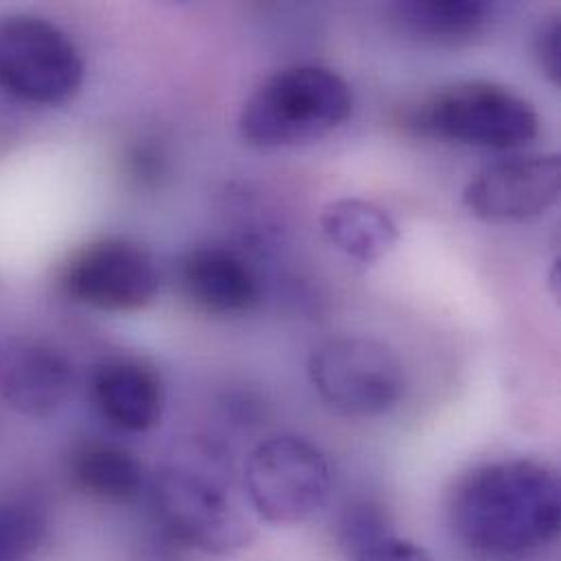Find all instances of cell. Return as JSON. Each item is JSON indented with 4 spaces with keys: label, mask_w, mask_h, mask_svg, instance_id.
<instances>
[{
    "label": "cell",
    "mask_w": 561,
    "mask_h": 561,
    "mask_svg": "<svg viewBox=\"0 0 561 561\" xmlns=\"http://www.w3.org/2000/svg\"><path fill=\"white\" fill-rule=\"evenodd\" d=\"M448 512L455 536L470 551L520 558L558 538L560 479L534 459L492 461L455 485Z\"/></svg>",
    "instance_id": "6da1fadb"
},
{
    "label": "cell",
    "mask_w": 561,
    "mask_h": 561,
    "mask_svg": "<svg viewBox=\"0 0 561 561\" xmlns=\"http://www.w3.org/2000/svg\"><path fill=\"white\" fill-rule=\"evenodd\" d=\"M352 110V88L339 72L323 66H290L250 94L239 114V131L259 149L301 147L341 129Z\"/></svg>",
    "instance_id": "7a4b0ae2"
},
{
    "label": "cell",
    "mask_w": 561,
    "mask_h": 561,
    "mask_svg": "<svg viewBox=\"0 0 561 561\" xmlns=\"http://www.w3.org/2000/svg\"><path fill=\"white\" fill-rule=\"evenodd\" d=\"M411 127L439 140L514 151L538 138L540 116L534 103L501 83L459 81L424 99Z\"/></svg>",
    "instance_id": "3957f363"
},
{
    "label": "cell",
    "mask_w": 561,
    "mask_h": 561,
    "mask_svg": "<svg viewBox=\"0 0 561 561\" xmlns=\"http://www.w3.org/2000/svg\"><path fill=\"white\" fill-rule=\"evenodd\" d=\"M151 501L164 531L188 549L230 556L256 538V529L208 466L164 463L153 474Z\"/></svg>",
    "instance_id": "277c9868"
},
{
    "label": "cell",
    "mask_w": 561,
    "mask_h": 561,
    "mask_svg": "<svg viewBox=\"0 0 561 561\" xmlns=\"http://www.w3.org/2000/svg\"><path fill=\"white\" fill-rule=\"evenodd\" d=\"M79 48L57 24L37 15L0 20V88L31 105H64L81 88Z\"/></svg>",
    "instance_id": "5b68a950"
},
{
    "label": "cell",
    "mask_w": 561,
    "mask_h": 561,
    "mask_svg": "<svg viewBox=\"0 0 561 561\" xmlns=\"http://www.w3.org/2000/svg\"><path fill=\"white\" fill-rule=\"evenodd\" d=\"M308 378L319 398L345 415H382L404 393L398 356L369 336H336L321 343L308 360Z\"/></svg>",
    "instance_id": "8992f818"
},
{
    "label": "cell",
    "mask_w": 561,
    "mask_h": 561,
    "mask_svg": "<svg viewBox=\"0 0 561 561\" xmlns=\"http://www.w3.org/2000/svg\"><path fill=\"white\" fill-rule=\"evenodd\" d=\"M245 488L261 518L278 527H295L325 505L330 468L310 442L276 435L252 450L245 466Z\"/></svg>",
    "instance_id": "52a82bcc"
},
{
    "label": "cell",
    "mask_w": 561,
    "mask_h": 561,
    "mask_svg": "<svg viewBox=\"0 0 561 561\" xmlns=\"http://www.w3.org/2000/svg\"><path fill=\"white\" fill-rule=\"evenodd\" d=\"M59 288L68 299L103 312H134L153 304L160 274L140 243L105 237L68 259L59 272Z\"/></svg>",
    "instance_id": "ba28073f"
},
{
    "label": "cell",
    "mask_w": 561,
    "mask_h": 561,
    "mask_svg": "<svg viewBox=\"0 0 561 561\" xmlns=\"http://www.w3.org/2000/svg\"><path fill=\"white\" fill-rule=\"evenodd\" d=\"M560 191L558 153L507 156L468 182L461 204L485 224H523L549 213L558 204Z\"/></svg>",
    "instance_id": "9c48e42d"
},
{
    "label": "cell",
    "mask_w": 561,
    "mask_h": 561,
    "mask_svg": "<svg viewBox=\"0 0 561 561\" xmlns=\"http://www.w3.org/2000/svg\"><path fill=\"white\" fill-rule=\"evenodd\" d=\"M70 358L50 343L28 336L0 339V398L20 415L44 420L72 396Z\"/></svg>",
    "instance_id": "30bf717a"
},
{
    "label": "cell",
    "mask_w": 561,
    "mask_h": 561,
    "mask_svg": "<svg viewBox=\"0 0 561 561\" xmlns=\"http://www.w3.org/2000/svg\"><path fill=\"white\" fill-rule=\"evenodd\" d=\"M178 282L195 308L219 317L250 312L263 297L256 270L245 256L224 245H202L184 254Z\"/></svg>",
    "instance_id": "8fae6325"
},
{
    "label": "cell",
    "mask_w": 561,
    "mask_h": 561,
    "mask_svg": "<svg viewBox=\"0 0 561 561\" xmlns=\"http://www.w3.org/2000/svg\"><path fill=\"white\" fill-rule=\"evenodd\" d=\"M90 396L99 413L116 428L147 433L164 413V387L153 367L138 358H107L90 376Z\"/></svg>",
    "instance_id": "7c38bea8"
},
{
    "label": "cell",
    "mask_w": 561,
    "mask_h": 561,
    "mask_svg": "<svg viewBox=\"0 0 561 561\" xmlns=\"http://www.w3.org/2000/svg\"><path fill=\"white\" fill-rule=\"evenodd\" d=\"M494 7L483 0H404L389 7L393 24L433 46H463L490 26Z\"/></svg>",
    "instance_id": "4fadbf2b"
},
{
    "label": "cell",
    "mask_w": 561,
    "mask_h": 561,
    "mask_svg": "<svg viewBox=\"0 0 561 561\" xmlns=\"http://www.w3.org/2000/svg\"><path fill=\"white\" fill-rule=\"evenodd\" d=\"M323 237L347 259L360 265L382 261L400 241L396 221L365 199H336L321 210Z\"/></svg>",
    "instance_id": "5bb4252c"
},
{
    "label": "cell",
    "mask_w": 561,
    "mask_h": 561,
    "mask_svg": "<svg viewBox=\"0 0 561 561\" xmlns=\"http://www.w3.org/2000/svg\"><path fill=\"white\" fill-rule=\"evenodd\" d=\"M70 479L75 488L101 501H129L145 485V468L127 448L88 442L70 455Z\"/></svg>",
    "instance_id": "9a60e30c"
},
{
    "label": "cell",
    "mask_w": 561,
    "mask_h": 561,
    "mask_svg": "<svg viewBox=\"0 0 561 561\" xmlns=\"http://www.w3.org/2000/svg\"><path fill=\"white\" fill-rule=\"evenodd\" d=\"M44 536L42 516L15 501H0V561H28Z\"/></svg>",
    "instance_id": "2e32d148"
},
{
    "label": "cell",
    "mask_w": 561,
    "mask_h": 561,
    "mask_svg": "<svg viewBox=\"0 0 561 561\" xmlns=\"http://www.w3.org/2000/svg\"><path fill=\"white\" fill-rule=\"evenodd\" d=\"M534 50L545 77L553 85H561V18L556 15L540 24L534 39Z\"/></svg>",
    "instance_id": "e0dca14e"
},
{
    "label": "cell",
    "mask_w": 561,
    "mask_h": 561,
    "mask_svg": "<svg viewBox=\"0 0 561 561\" xmlns=\"http://www.w3.org/2000/svg\"><path fill=\"white\" fill-rule=\"evenodd\" d=\"M352 561H433L424 549H420L417 545L404 540V538H396V536H380L374 542H369L367 547H363L360 551L354 553Z\"/></svg>",
    "instance_id": "ac0fdd59"
},
{
    "label": "cell",
    "mask_w": 561,
    "mask_h": 561,
    "mask_svg": "<svg viewBox=\"0 0 561 561\" xmlns=\"http://www.w3.org/2000/svg\"><path fill=\"white\" fill-rule=\"evenodd\" d=\"M127 162H129L131 178L145 186H156L167 173V160H164L162 151L156 147H149V145L136 147L129 153Z\"/></svg>",
    "instance_id": "d6986e66"
}]
</instances>
